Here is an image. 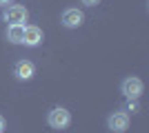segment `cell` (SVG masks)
Returning a JSON list of instances; mask_svg holds the SVG:
<instances>
[{"mask_svg":"<svg viewBox=\"0 0 149 133\" xmlns=\"http://www.w3.org/2000/svg\"><path fill=\"white\" fill-rule=\"evenodd\" d=\"M120 89H123V95L127 98V100H138L140 93H143V80L129 76V78H125V80H123Z\"/></svg>","mask_w":149,"mask_h":133,"instance_id":"6da1fadb","label":"cell"},{"mask_svg":"<svg viewBox=\"0 0 149 133\" xmlns=\"http://www.w3.org/2000/svg\"><path fill=\"white\" fill-rule=\"evenodd\" d=\"M47 122H49L51 129H67L69 122H71V113H69L67 109H54V111H49V118H47Z\"/></svg>","mask_w":149,"mask_h":133,"instance_id":"7a4b0ae2","label":"cell"},{"mask_svg":"<svg viewBox=\"0 0 149 133\" xmlns=\"http://www.w3.org/2000/svg\"><path fill=\"white\" fill-rule=\"evenodd\" d=\"M27 16L29 13L22 5H9L5 9V22H9V25H25Z\"/></svg>","mask_w":149,"mask_h":133,"instance_id":"3957f363","label":"cell"},{"mask_svg":"<svg viewBox=\"0 0 149 133\" xmlns=\"http://www.w3.org/2000/svg\"><path fill=\"white\" fill-rule=\"evenodd\" d=\"M107 124H109V129H111L113 133H125L127 127H129V115L125 113V111H116V113L109 115Z\"/></svg>","mask_w":149,"mask_h":133,"instance_id":"277c9868","label":"cell"},{"mask_svg":"<svg viewBox=\"0 0 149 133\" xmlns=\"http://www.w3.org/2000/svg\"><path fill=\"white\" fill-rule=\"evenodd\" d=\"M13 76L18 80H31L36 76V64L29 62V60H18L16 67H13Z\"/></svg>","mask_w":149,"mask_h":133,"instance_id":"5b68a950","label":"cell"},{"mask_svg":"<svg viewBox=\"0 0 149 133\" xmlns=\"http://www.w3.org/2000/svg\"><path fill=\"white\" fill-rule=\"evenodd\" d=\"M82 20H85V16H82L80 9H65V11H62V25L67 27V29L80 27Z\"/></svg>","mask_w":149,"mask_h":133,"instance_id":"8992f818","label":"cell"},{"mask_svg":"<svg viewBox=\"0 0 149 133\" xmlns=\"http://www.w3.org/2000/svg\"><path fill=\"white\" fill-rule=\"evenodd\" d=\"M42 42V29L36 25H27L25 27V36H22V44L27 47H36Z\"/></svg>","mask_w":149,"mask_h":133,"instance_id":"52a82bcc","label":"cell"},{"mask_svg":"<svg viewBox=\"0 0 149 133\" xmlns=\"http://www.w3.org/2000/svg\"><path fill=\"white\" fill-rule=\"evenodd\" d=\"M22 36H25V25H9L7 27V40L13 44H22Z\"/></svg>","mask_w":149,"mask_h":133,"instance_id":"ba28073f","label":"cell"},{"mask_svg":"<svg viewBox=\"0 0 149 133\" xmlns=\"http://www.w3.org/2000/svg\"><path fill=\"white\" fill-rule=\"evenodd\" d=\"M127 111L136 113V111H138V102H136V100H129V102H127Z\"/></svg>","mask_w":149,"mask_h":133,"instance_id":"9c48e42d","label":"cell"},{"mask_svg":"<svg viewBox=\"0 0 149 133\" xmlns=\"http://www.w3.org/2000/svg\"><path fill=\"white\" fill-rule=\"evenodd\" d=\"M80 2H82V5H87V7H96L100 0H80Z\"/></svg>","mask_w":149,"mask_h":133,"instance_id":"30bf717a","label":"cell"},{"mask_svg":"<svg viewBox=\"0 0 149 133\" xmlns=\"http://www.w3.org/2000/svg\"><path fill=\"white\" fill-rule=\"evenodd\" d=\"M2 129H5V118L0 115V131H2Z\"/></svg>","mask_w":149,"mask_h":133,"instance_id":"8fae6325","label":"cell"},{"mask_svg":"<svg viewBox=\"0 0 149 133\" xmlns=\"http://www.w3.org/2000/svg\"><path fill=\"white\" fill-rule=\"evenodd\" d=\"M9 2H11V0H0V5H9Z\"/></svg>","mask_w":149,"mask_h":133,"instance_id":"7c38bea8","label":"cell"},{"mask_svg":"<svg viewBox=\"0 0 149 133\" xmlns=\"http://www.w3.org/2000/svg\"><path fill=\"white\" fill-rule=\"evenodd\" d=\"M0 133H2V131H0Z\"/></svg>","mask_w":149,"mask_h":133,"instance_id":"4fadbf2b","label":"cell"}]
</instances>
